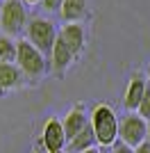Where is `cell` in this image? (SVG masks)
I'll list each match as a JSON object with an SVG mask.
<instances>
[{"label": "cell", "instance_id": "13", "mask_svg": "<svg viewBox=\"0 0 150 153\" xmlns=\"http://www.w3.org/2000/svg\"><path fill=\"white\" fill-rule=\"evenodd\" d=\"M96 144H98V140H96V133H93V128H91V123H89L77 137H73L68 142V151L71 153H84L89 149H96Z\"/></svg>", "mask_w": 150, "mask_h": 153}, {"label": "cell", "instance_id": "7", "mask_svg": "<svg viewBox=\"0 0 150 153\" xmlns=\"http://www.w3.org/2000/svg\"><path fill=\"white\" fill-rule=\"evenodd\" d=\"M148 80H146L141 73H134L130 78V82H127V89H125V96H123V105L127 112H137L141 101H143L146 91H148Z\"/></svg>", "mask_w": 150, "mask_h": 153}, {"label": "cell", "instance_id": "8", "mask_svg": "<svg viewBox=\"0 0 150 153\" xmlns=\"http://www.w3.org/2000/svg\"><path fill=\"white\" fill-rule=\"evenodd\" d=\"M91 123V114H87L84 112V108H80V105H75L73 110H71L68 114H66V119H64V130H66V140H73V137H77V135L84 130V128Z\"/></svg>", "mask_w": 150, "mask_h": 153}, {"label": "cell", "instance_id": "21", "mask_svg": "<svg viewBox=\"0 0 150 153\" xmlns=\"http://www.w3.org/2000/svg\"><path fill=\"white\" fill-rule=\"evenodd\" d=\"M84 153H100V149H89V151H84Z\"/></svg>", "mask_w": 150, "mask_h": 153}, {"label": "cell", "instance_id": "1", "mask_svg": "<svg viewBox=\"0 0 150 153\" xmlns=\"http://www.w3.org/2000/svg\"><path fill=\"white\" fill-rule=\"evenodd\" d=\"M91 128L96 133L100 146H109L112 149L118 142V130H121V121L112 105L107 103H96L91 110Z\"/></svg>", "mask_w": 150, "mask_h": 153}, {"label": "cell", "instance_id": "20", "mask_svg": "<svg viewBox=\"0 0 150 153\" xmlns=\"http://www.w3.org/2000/svg\"><path fill=\"white\" fill-rule=\"evenodd\" d=\"M23 2H27V5H37V2H41V0H23Z\"/></svg>", "mask_w": 150, "mask_h": 153}, {"label": "cell", "instance_id": "2", "mask_svg": "<svg viewBox=\"0 0 150 153\" xmlns=\"http://www.w3.org/2000/svg\"><path fill=\"white\" fill-rule=\"evenodd\" d=\"M25 34H27V41L34 48H39L43 55H52L55 41L59 37V32L55 30V23L50 19H43V16H32Z\"/></svg>", "mask_w": 150, "mask_h": 153}, {"label": "cell", "instance_id": "9", "mask_svg": "<svg viewBox=\"0 0 150 153\" xmlns=\"http://www.w3.org/2000/svg\"><path fill=\"white\" fill-rule=\"evenodd\" d=\"M59 37L71 46V51L75 53V57L84 51V44H87V34H84V25L82 23H66V25L59 30Z\"/></svg>", "mask_w": 150, "mask_h": 153}, {"label": "cell", "instance_id": "25", "mask_svg": "<svg viewBox=\"0 0 150 153\" xmlns=\"http://www.w3.org/2000/svg\"><path fill=\"white\" fill-rule=\"evenodd\" d=\"M34 153H43V151H41V149H34Z\"/></svg>", "mask_w": 150, "mask_h": 153}, {"label": "cell", "instance_id": "3", "mask_svg": "<svg viewBox=\"0 0 150 153\" xmlns=\"http://www.w3.org/2000/svg\"><path fill=\"white\" fill-rule=\"evenodd\" d=\"M27 9L23 0H5L0 12V30L7 37H18L27 30Z\"/></svg>", "mask_w": 150, "mask_h": 153}, {"label": "cell", "instance_id": "19", "mask_svg": "<svg viewBox=\"0 0 150 153\" xmlns=\"http://www.w3.org/2000/svg\"><path fill=\"white\" fill-rule=\"evenodd\" d=\"M100 153H112V149L109 146H100Z\"/></svg>", "mask_w": 150, "mask_h": 153}, {"label": "cell", "instance_id": "23", "mask_svg": "<svg viewBox=\"0 0 150 153\" xmlns=\"http://www.w3.org/2000/svg\"><path fill=\"white\" fill-rule=\"evenodd\" d=\"M2 5H5V0H0V12H2Z\"/></svg>", "mask_w": 150, "mask_h": 153}, {"label": "cell", "instance_id": "10", "mask_svg": "<svg viewBox=\"0 0 150 153\" xmlns=\"http://www.w3.org/2000/svg\"><path fill=\"white\" fill-rule=\"evenodd\" d=\"M75 59V53L71 51V46L64 41L62 37H57L55 41V48H52V55H50V64H52V69L57 73H62L71 66V62Z\"/></svg>", "mask_w": 150, "mask_h": 153}, {"label": "cell", "instance_id": "16", "mask_svg": "<svg viewBox=\"0 0 150 153\" xmlns=\"http://www.w3.org/2000/svg\"><path fill=\"white\" fill-rule=\"evenodd\" d=\"M41 5L48 9V12H59L64 5V0H41Z\"/></svg>", "mask_w": 150, "mask_h": 153}, {"label": "cell", "instance_id": "12", "mask_svg": "<svg viewBox=\"0 0 150 153\" xmlns=\"http://www.w3.org/2000/svg\"><path fill=\"white\" fill-rule=\"evenodd\" d=\"M23 85V71L16 64H2L0 62V89H16Z\"/></svg>", "mask_w": 150, "mask_h": 153}, {"label": "cell", "instance_id": "22", "mask_svg": "<svg viewBox=\"0 0 150 153\" xmlns=\"http://www.w3.org/2000/svg\"><path fill=\"white\" fill-rule=\"evenodd\" d=\"M148 142H150V121H148Z\"/></svg>", "mask_w": 150, "mask_h": 153}, {"label": "cell", "instance_id": "5", "mask_svg": "<svg viewBox=\"0 0 150 153\" xmlns=\"http://www.w3.org/2000/svg\"><path fill=\"white\" fill-rule=\"evenodd\" d=\"M118 137L123 144L137 149L141 146L146 140H148V121L143 117H139V112H127V114L121 119V130Z\"/></svg>", "mask_w": 150, "mask_h": 153}, {"label": "cell", "instance_id": "17", "mask_svg": "<svg viewBox=\"0 0 150 153\" xmlns=\"http://www.w3.org/2000/svg\"><path fill=\"white\" fill-rule=\"evenodd\" d=\"M112 153H137V149H132V146H127V144H123V142H116L112 146Z\"/></svg>", "mask_w": 150, "mask_h": 153}, {"label": "cell", "instance_id": "4", "mask_svg": "<svg viewBox=\"0 0 150 153\" xmlns=\"http://www.w3.org/2000/svg\"><path fill=\"white\" fill-rule=\"evenodd\" d=\"M16 66L23 71V76L27 78H41L48 69V62H46V55L39 48L27 41V39H21L18 41V57H16Z\"/></svg>", "mask_w": 150, "mask_h": 153}, {"label": "cell", "instance_id": "24", "mask_svg": "<svg viewBox=\"0 0 150 153\" xmlns=\"http://www.w3.org/2000/svg\"><path fill=\"white\" fill-rule=\"evenodd\" d=\"M148 82H150V64H148Z\"/></svg>", "mask_w": 150, "mask_h": 153}, {"label": "cell", "instance_id": "15", "mask_svg": "<svg viewBox=\"0 0 150 153\" xmlns=\"http://www.w3.org/2000/svg\"><path fill=\"white\" fill-rule=\"evenodd\" d=\"M137 112H139V117H143L146 121H150V87H148V91H146V96H143V101H141Z\"/></svg>", "mask_w": 150, "mask_h": 153}, {"label": "cell", "instance_id": "14", "mask_svg": "<svg viewBox=\"0 0 150 153\" xmlns=\"http://www.w3.org/2000/svg\"><path fill=\"white\" fill-rule=\"evenodd\" d=\"M18 57V41L14 37L0 34V62L2 64H16Z\"/></svg>", "mask_w": 150, "mask_h": 153}, {"label": "cell", "instance_id": "18", "mask_svg": "<svg viewBox=\"0 0 150 153\" xmlns=\"http://www.w3.org/2000/svg\"><path fill=\"white\" fill-rule=\"evenodd\" d=\"M137 153H150V142L146 140L143 144H141V146H137Z\"/></svg>", "mask_w": 150, "mask_h": 153}, {"label": "cell", "instance_id": "6", "mask_svg": "<svg viewBox=\"0 0 150 153\" xmlns=\"http://www.w3.org/2000/svg\"><path fill=\"white\" fill-rule=\"evenodd\" d=\"M66 130H64V121L59 119H48L43 126V133H41V144L48 153H57L64 151V144H66Z\"/></svg>", "mask_w": 150, "mask_h": 153}, {"label": "cell", "instance_id": "11", "mask_svg": "<svg viewBox=\"0 0 150 153\" xmlns=\"http://www.w3.org/2000/svg\"><path fill=\"white\" fill-rule=\"evenodd\" d=\"M87 2L89 0H64L59 16L64 23H80L87 14Z\"/></svg>", "mask_w": 150, "mask_h": 153}, {"label": "cell", "instance_id": "26", "mask_svg": "<svg viewBox=\"0 0 150 153\" xmlns=\"http://www.w3.org/2000/svg\"><path fill=\"white\" fill-rule=\"evenodd\" d=\"M57 153H66V151H57Z\"/></svg>", "mask_w": 150, "mask_h": 153}]
</instances>
